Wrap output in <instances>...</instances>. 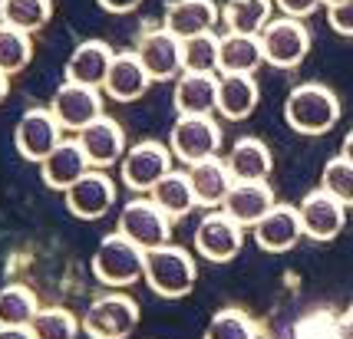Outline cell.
<instances>
[{
    "label": "cell",
    "instance_id": "1",
    "mask_svg": "<svg viewBox=\"0 0 353 339\" xmlns=\"http://www.w3.org/2000/svg\"><path fill=\"white\" fill-rule=\"evenodd\" d=\"M284 116H288V122H291L294 132H301V135H323V132H330V129L337 125L340 102L327 86H321V83H304V86H297V89L288 96Z\"/></svg>",
    "mask_w": 353,
    "mask_h": 339
},
{
    "label": "cell",
    "instance_id": "2",
    "mask_svg": "<svg viewBox=\"0 0 353 339\" xmlns=\"http://www.w3.org/2000/svg\"><path fill=\"white\" fill-rule=\"evenodd\" d=\"M92 274L106 287H132L139 277H145V250L125 234H109L92 257Z\"/></svg>",
    "mask_w": 353,
    "mask_h": 339
},
{
    "label": "cell",
    "instance_id": "3",
    "mask_svg": "<svg viewBox=\"0 0 353 339\" xmlns=\"http://www.w3.org/2000/svg\"><path fill=\"white\" fill-rule=\"evenodd\" d=\"M145 280L159 296H169V300L185 296L195 287V261L182 247H152L145 250Z\"/></svg>",
    "mask_w": 353,
    "mask_h": 339
},
{
    "label": "cell",
    "instance_id": "4",
    "mask_svg": "<svg viewBox=\"0 0 353 339\" xmlns=\"http://www.w3.org/2000/svg\"><path fill=\"white\" fill-rule=\"evenodd\" d=\"M139 323V307L129 296H99L83 313V329L90 339H125Z\"/></svg>",
    "mask_w": 353,
    "mask_h": 339
},
{
    "label": "cell",
    "instance_id": "5",
    "mask_svg": "<svg viewBox=\"0 0 353 339\" xmlns=\"http://www.w3.org/2000/svg\"><path fill=\"white\" fill-rule=\"evenodd\" d=\"M261 47L268 63H274L281 69H291L307 56L310 36L297 17H281V20H271L261 30Z\"/></svg>",
    "mask_w": 353,
    "mask_h": 339
},
{
    "label": "cell",
    "instance_id": "6",
    "mask_svg": "<svg viewBox=\"0 0 353 339\" xmlns=\"http://www.w3.org/2000/svg\"><path fill=\"white\" fill-rule=\"evenodd\" d=\"M119 234H125L142 250L169 244V215L155 201H129L119 215Z\"/></svg>",
    "mask_w": 353,
    "mask_h": 339
},
{
    "label": "cell",
    "instance_id": "7",
    "mask_svg": "<svg viewBox=\"0 0 353 339\" xmlns=\"http://www.w3.org/2000/svg\"><path fill=\"white\" fill-rule=\"evenodd\" d=\"M218 145H221V129L212 122V116H182L172 129V152L185 165L215 158Z\"/></svg>",
    "mask_w": 353,
    "mask_h": 339
},
{
    "label": "cell",
    "instance_id": "8",
    "mask_svg": "<svg viewBox=\"0 0 353 339\" xmlns=\"http://www.w3.org/2000/svg\"><path fill=\"white\" fill-rule=\"evenodd\" d=\"M60 132L63 125L57 122L53 109H27L17 122L14 142H17V152L30 162H43L46 155L53 152L60 145Z\"/></svg>",
    "mask_w": 353,
    "mask_h": 339
},
{
    "label": "cell",
    "instance_id": "9",
    "mask_svg": "<svg viewBox=\"0 0 353 339\" xmlns=\"http://www.w3.org/2000/svg\"><path fill=\"white\" fill-rule=\"evenodd\" d=\"M53 116H57V122L63 129H86L90 122H96L99 116H103V99L96 93V86H83V83H73V79H66L57 96H53Z\"/></svg>",
    "mask_w": 353,
    "mask_h": 339
},
{
    "label": "cell",
    "instance_id": "10",
    "mask_svg": "<svg viewBox=\"0 0 353 339\" xmlns=\"http://www.w3.org/2000/svg\"><path fill=\"white\" fill-rule=\"evenodd\" d=\"M347 204L337 201L330 191H310L307 198L301 201V208H297V215H301V228L307 237L314 241H334L340 234V228L347 224V211H343Z\"/></svg>",
    "mask_w": 353,
    "mask_h": 339
},
{
    "label": "cell",
    "instance_id": "11",
    "mask_svg": "<svg viewBox=\"0 0 353 339\" xmlns=\"http://www.w3.org/2000/svg\"><path fill=\"white\" fill-rule=\"evenodd\" d=\"M169 175V152L159 142H139L123 158V182L132 191H152Z\"/></svg>",
    "mask_w": 353,
    "mask_h": 339
},
{
    "label": "cell",
    "instance_id": "12",
    "mask_svg": "<svg viewBox=\"0 0 353 339\" xmlns=\"http://www.w3.org/2000/svg\"><path fill=\"white\" fill-rule=\"evenodd\" d=\"M195 250L212 263L231 261L241 250V224L228 215L201 217L199 231H195Z\"/></svg>",
    "mask_w": 353,
    "mask_h": 339
},
{
    "label": "cell",
    "instance_id": "13",
    "mask_svg": "<svg viewBox=\"0 0 353 339\" xmlns=\"http://www.w3.org/2000/svg\"><path fill=\"white\" fill-rule=\"evenodd\" d=\"M66 195V208L73 211L83 221H92V217H103L109 211V204L116 201V188L103 171H86L73 188L63 191Z\"/></svg>",
    "mask_w": 353,
    "mask_h": 339
},
{
    "label": "cell",
    "instance_id": "14",
    "mask_svg": "<svg viewBox=\"0 0 353 339\" xmlns=\"http://www.w3.org/2000/svg\"><path fill=\"white\" fill-rule=\"evenodd\" d=\"M301 215L294 211V208H284V204H274L268 215L254 224V241L261 250L268 254H284V250H291L297 241H301Z\"/></svg>",
    "mask_w": 353,
    "mask_h": 339
},
{
    "label": "cell",
    "instance_id": "15",
    "mask_svg": "<svg viewBox=\"0 0 353 339\" xmlns=\"http://www.w3.org/2000/svg\"><path fill=\"white\" fill-rule=\"evenodd\" d=\"M139 60L152 79H172L182 69V43L169 30H152L139 40Z\"/></svg>",
    "mask_w": 353,
    "mask_h": 339
},
{
    "label": "cell",
    "instance_id": "16",
    "mask_svg": "<svg viewBox=\"0 0 353 339\" xmlns=\"http://www.w3.org/2000/svg\"><path fill=\"white\" fill-rule=\"evenodd\" d=\"M40 171H43V182L50 188L66 191V188H73L79 178L90 171V158H86V152H83L79 142L63 139L60 145L40 162Z\"/></svg>",
    "mask_w": 353,
    "mask_h": 339
},
{
    "label": "cell",
    "instance_id": "17",
    "mask_svg": "<svg viewBox=\"0 0 353 339\" xmlns=\"http://www.w3.org/2000/svg\"><path fill=\"white\" fill-rule=\"evenodd\" d=\"M274 208V191L264 182H234L225 198V215L234 217L241 228H254Z\"/></svg>",
    "mask_w": 353,
    "mask_h": 339
},
{
    "label": "cell",
    "instance_id": "18",
    "mask_svg": "<svg viewBox=\"0 0 353 339\" xmlns=\"http://www.w3.org/2000/svg\"><path fill=\"white\" fill-rule=\"evenodd\" d=\"M77 142L83 145L90 165H96V168H106L112 162H119V155H123V129L112 119H106V116H99L96 122L79 129Z\"/></svg>",
    "mask_w": 353,
    "mask_h": 339
},
{
    "label": "cell",
    "instance_id": "19",
    "mask_svg": "<svg viewBox=\"0 0 353 339\" xmlns=\"http://www.w3.org/2000/svg\"><path fill=\"white\" fill-rule=\"evenodd\" d=\"M149 83H152V76L145 73L142 60L136 53H123V56H112V66H109L103 89L116 102H132V99H139L149 89Z\"/></svg>",
    "mask_w": 353,
    "mask_h": 339
},
{
    "label": "cell",
    "instance_id": "20",
    "mask_svg": "<svg viewBox=\"0 0 353 339\" xmlns=\"http://www.w3.org/2000/svg\"><path fill=\"white\" fill-rule=\"evenodd\" d=\"M218 20V7L212 0H175L165 10V30L175 33L179 40L199 36V33H212Z\"/></svg>",
    "mask_w": 353,
    "mask_h": 339
},
{
    "label": "cell",
    "instance_id": "21",
    "mask_svg": "<svg viewBox=\"0 0 353 339\" xmlns=\"http://www.w3.org/2000/svg\"><path fill=\"white\" fill-rule=\"evenodd\" d=\"M188 185L195 191V201H199V204L218 208V204H225L234 178H231L228 165H221L218 158H205V162L188 165Z\"/></svg>",
    "mask_w": 353,
    "mask_h": 339
},
{
    "label": "cell",
    "instance_id": "22",
    "mask_svg": "<svg viewBox=\"0 0 353 339\" xmlns=\"http://www.w3.org/2000/svg\"><path fill=\"white\" fill-rule=\"evenodd\" d=\"M109 66H112V50L99 40H86L66 60V79L83 83V86H103Z\"/></svg>",
    "mask_w": 353,
    "mask_h": 339
},
{
    "label": "cell",
    "instance_id": "23",
    "mask_svg": "<svg viewBox=\"0 0 353 339\" xmlns=\"http://www.w3.org/2000/svg\"><path fill=\"white\" fill-rule=\"evenodd\" d=\"M175 109L182 116H208L218 109V79L212 73H182L175 83Z\"/></svg>",
    "mask_w": 353,
    "mask_h": 339
},
{
    "label": "cell",
    "instance_id": "24",
    "mask_svg": "<svg viewBox=\"0 0 353 339\" xmlns=\"http://www.w3.org/2000/svg\"><path fill=\"white\" fill-rule=\"evenodd\" d=\"M228 171L234 182H264L271 171V152L261 139H238L234 149L228 152Z\"/></svg>",
    "mask_w": 353,
    "mask_h": 339
},
{
    "label": "cell",
    "instance_id": "25",
    "mask_svg": "<svg viewBox=\"0 0 353 339\" xmlns=\"http://www.w3.org/2000/svg\"><path fill=\"white\" fill-rule=\"evenodd\" d=\"M258 106V86L248 73H225L218 79V112L225 119H245Z\"/></svg>",
    "mask_w": 353,
    "mask_h": 339
},
{
    "label": "cell",
    "instance_id": "26",
    "mask_svg": "<svg viewBox=\"0 0 353 339\" xmlns=\"http://www.w3.org/2000/svg\"><path fill=\"white\" fill-rule=\"evenodd\" d=\"M264 63V47L258 36L251 33H231L221 36V53H218V66L225 73H254Z\"/></svg>",
    "mask_w": 353,
    "mask_h": 339
},
{
    "label": "cell",
    "instance_id": "27",
    "mask_svg": "<svg viewBox=\"0 0 353 339\" xmlns=\"http://www.w3.org/2000/svg\"><path fill=\"white\" fill-rule=\"evenodd\" d=\"M152 201L169 217H185L199 204V201H195V191L188 185V175H182V171H169V175L152 188Z\"/></svg>",
    "mask_w": 353,
    "mask_h": 339
},
{
    "label": "cell",
    "instance_id": "28",
    "mask_svg": "<svg viewBox=\"0 0 353 339\" xmlns=\"http://www.w3.org/2000/svg\"><path fill=\"white\" fill-rule=\"evenodd\" d=\"M225 23L231 33H261L271 23V0H228L225 3Z\"/></svg>",
    "mask_w": 353,
    "mask_h": 339
},
{
    "label": "cell",
    "instance_id": "29",
    "mask_svg": "<svg viewBox=\"0 0 353 339\" xmlns=\"http://www.w3.org/2000/svg\"><path fill=\"white\" fill-rule=\"evenodd\" d=\"M40 313L37 293L23 283H10L0 290V326H30Z\"/></svg>",
    "mask_w": 353,
    "mask_h": 339
},
{
    "label": "cell",
    "instance_id": "30",
    "mask_svg": "<svg viewBox=\"0 0 353 339\" xmlns=\"http://www.w3.org/2000/svg\"><path fill=\"white\" fill-rule=\"evenodd\" d=\"M218 53H221V40H215L212 33H199L182 40V69L185 73H215Z\"/></svg>",
    "mask_w": 353,
    "mask_h": 339
},
{
    "label": "cell",
    "instance_id": "31",
    "mask_svg": "<svg viewBox=\"0 0 353 339\" xmlns=\"http://www.w3.org/2000/svg\"><path fill=\"white\" fill-rule=\"evenodd\" d=\"M33 56V43L27 30H17L10 23H0V69L7 76L20 73Z\"/></svg>",
    "mask_w": 353,
    "mask_h": 339
},
{
    "label": "cell",
    "instance_id": "32",
    "mask_svg": "<svg viewBox=\"0 0 353 339\" xmlns=\"http://www.w3.org/2000/svg\"><path fill=\"white\" fill-rule=\"evenodd\" d=\"M33 339H77L79 323L70 309L63 307H40L30 323Z\"/></svg>",
    "mask_w": 353,
    "mask_h": 339
},
{
    "label": "cell",
    "instance_id": "33",
    "mask_svg": "<svg viewBox=\"0 0 353 339\" xmlns=\"http://www.w3.org/2000/svg\"><path fill=\"white\" fill-rule=\"evenodd\" d=\"M53 14V3L50 0H7L3 7V23H10L17 30H40Z\"/></svg>",
    "mask_w": 353,
    "mask_h": 339
},
{
    "label": "cell",
    "instance_id": "34",
    "mask_svg": "<svg viewBox=\"0 0 353 339\" xmlns=\"http://www.w3.org/2000/svg\"><path fill=\"white\" fill-rule=\"evenodd\" d=\"M205 339H258V329L241 309H221L212 316Z\"/></svg>",
    "mask_w": 353,
    "mask_h": 339
},
{
    "label": "cell",
    "instance_id": "35",
    "mask_svg": "<svg viewBox=\"0 0 353 339\" xmlns=\"http://www.w3.org/2000/svg\"><path fill=\"white\" fill-rule=\"evenodd\" d=\"M323 191H330L343 204H353V162H347L343 155L330 158L323 165Z\"/></svg>",
    "mask_w": 353,
    "mask_h": 339
},
{
    "label": "cell",
    "instance_id": "36",
    "mask_svg": "<svg viewBox=\"0 0 353 339\" xmlns=\"http://www.w3.org/2000/svg\"><path fill=\"white\" fill-rule=\"evenodd\" d=\"M330 27L343 36H353V0H337L330 3Z\"/></svg>",
    "mask_w": 353,
    "mask_h": 339
},
{
    "label": "cell",
    "instance_id": "37",
    "mask_svg": "<svg viewBox=\"0 0 353 339\" xmlns=\"http://www.w3.org/2000/svg\"><path fill=\"white\" fill-rule=\"evenodd\" d=\"M277 3L288 17H307L321 7V0H277Z\"/></svg>",
    "mask_w": 353,
    "mask_h": 339
},
{
    "label": "cell",
    "instance_id": "38",
    "mask_svg": "<svg viewBox=\"0 0 353 339\" xmlns=\"http://www.w3.org/2000/svg\"><path fill=\"white\" fill-rule=\"evenodd\" d=\"M142 0H99V7L109 10V14H129V10H136Z\"/></svg>",
    "mask_w": 353,
    "mask_h": 339
},
{
    "label": "cell",
    "instance_id": "39",
    "mask_svg": "<svg viewBox=\"0 0 353 339\" xmlns=\"http://www.w3.org/2000/svg\"><path fill=\"white\" fill-rule=\"evenodd\" d=\"M0 339H33L30 326H0Z\"/></svg>",
    "mask_w": 353,
    "mask_h": 339
},
{
    "label": "cell",
    "instance_id": "40",
    "mask_svg": "<svg viewBox=\"0 0 353 339\" xmlns=\"http://www.w3.org/2000/svg\"><path fill=\"white\" fill-rule=\"evenodd\" d=\"M340 339H353V307L343 313V320H340V329H337Z\"/></svg>",
    "mask_w": 353,
    "mask_h": 339
},
{
    "label": "cell",
    "instance_id": "41",
    "mask_svg": "<svg viewBox=\"0 0 353 339\" xmlns=\"http://www.w3.org/2000/svg\"><path fill=\"white\" fill-rule=\"evenodd\" d=\"M343 158H347V162H353V132L343 139Z\"/></svg>",
    "mask_w": 353,
    "mask_h": 339
},
{
    "label": "cell",
    "instance_id": "42",
    "mask_svg": "<svg viewBox=\"0 0 353 339\" xmlns=\"http://www.w3.org/2000/svg\"><path fill=\"white\" fill-rule=\"evenodd\" d=\"M7 86H10V76L0 69V102H3V96H7Z\"/></svg>",
    "mask_w": 353,
    "mask_h": 339
},
{
    "label": "cell",
    "instance_id": "43",
    "mask_svg": "<svg viewBox=\"0 0 353 339\" xmlns=\"http://www.w3.org/2000/svg\"><path fill=\"white\" fill-rule=\"evenodd\" d=\"M3 7H7V0H0V23H3Z\"/></svg>",
    "mask_w": 353,
    "mask_h": 339
},
{
    "label": "cell",
    "instance_id": "44",
    "mask_svg": "<svg viewBox=\"0 0 353 339\" xmlns=\"http://www.w3.org/2000/svg\"><path fill=\"white\" fill-rule=\"evenodd\" d=\"M330 3H337V0H327V7H330Z\"/></svg>",
    "mask_w": 353,
    "mask_h": 339
}]
</instances>
